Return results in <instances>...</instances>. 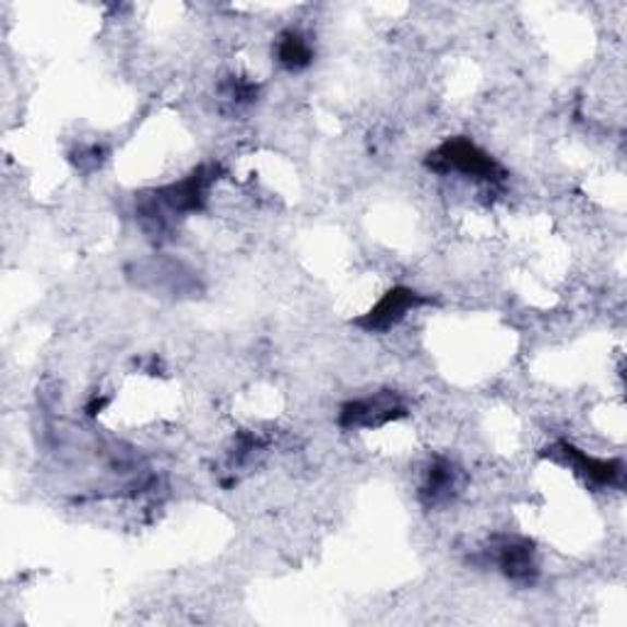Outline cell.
Here are the masks:
<instances>
[{
	"label": "cell",
	"mask_w": 627,
	"mask_h": 627,
	"mask_svg": "<svg viewBox=\"0 0 627 627\" xmlns=\"http://www.w3.org/2000/svg\"><path fill=\"white\" fill-rule=\"evenodd\" d=\"M461 473L457 469V463H451L449 459H437L427 471V481H424V498L431 505L447 502L453 498V493L459 490Z\"/></svg>",
	"instance_id": "5"
},
{
	"label": "cell",
	"mask_w": 627,
	"mask_h": 627,
	"mask_svg": "<svg viewBox=\"0 0 627 627\" xmlns=\"http://www.w3.org/2000/svg\"><path fill=\"white\" fill-rule=\"evenodd\" d=\"M422 305L424 299L417 292H412L407 287H394L360 319V327H366L368 331H388L394 323L407 317L412 309H417Z\"/></svg>",
	"instance_id": "3"
},
{
	"label": "cell",
	"mask_w": 627,
	"mask_h": 627,
	"mask_svg": "<svg viewBox=\"0 0 627 627\" xmlns=\"http://www.w3.org/2000/svg\"><path fill=\"white\" fill-rule=\"evenodd\" d=\"M277 59L282 67H287L295 72V69H305L311 64V47L307 43V37H301L295 29H289L280 37L277 45Z\"/></svg>",
	"instance_id": "6"
},
{
	"label": "cell",
	"mask_w": 627,
	"mask_h": 627,
	"mask_svg": "<svg viewBox=\"0 0 627 627\" xmlns=\"http://www.w3.org/2000/svg\"><path fill=\"white\" fill-rule=\"evenodd\" d=\"M429 167L434 171H441V175L459 171L463 177L488 181V185L502 181V169L498 162L490 155H485L483 150H478L473 143H469V140H451V143L441 145L429 159Z\"/></svg>",
	"instance_id": "1"
},
{
	"label": "cell",
	"mask_w": 627,
	"mask_h": 627,
	"mask_svg": "<svg viewBox=\"0 0 627 627\" xmlns=\"http://www.w3.org/2000/svg\"><path fill=\"white\" fill-rule=\"evenodd\" d=\"M404 407L392 392H380L376 398H363L348 402L341 410V424L346 429H372L402 417Z\"/></svg>",
	"instance_id": "2"
},
{
	"label": "cell",
	"mask_w": 627,
	"mask_h": 627,
	"mask_svg": "<svg viewBox=\"0 0 627 627\" xmlns=\"http://www.w3.org/2000/svg\"><path fill=\"white\" fill-rule=\"evenodd\" d=\"M495 554V564L500 566V571L508 579L518 583H532L537 579V561H534V552L528 542L520 540H505Z\"/></svg>",
	"instance_id": "4"
}]
</instances>
